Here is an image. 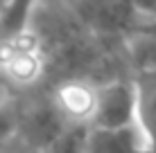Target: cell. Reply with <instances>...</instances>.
<instances>
[{
  "label": "cell",
  "instance_id": "3957f363",
  "mask_svg": "<svg viewBox=\"0 0 156 153\" xmlns=\"http://www.w3.org/2000/svg\"><path fill=\"white\" fill-rule=\"evenodd\" d=\"M138 124V97L133 81L115 79L100 86L98 110L93 126L98 128H125Z\"/></svg>",
  "mask_w": 156,
  "mask_h": 153
},
{
  "label": "cell",
  "instance_id": "6da1fadb",
  "mask_svg": "<svg viewBox=\"0 0 156 153\" xmlns=\"http://www.w3.org/2000/svg\"><path fill=\"white\" fill-rule=\"evenodd\" d=\"M45 72V52L32 29L0 43V81L12 88H30Z\"/></svg>",
  "mask_w": 156,
  "mask_h": 153
},
{
  "label": "cell",
  "instance_id": "4fadbf2b",
  "mask_svg": "<svg viewBox=\"0 0 156 153\" xmlns=\"http://www.w3.org/2000/svg\"><path fill=\"white\" fill-rule=\"evenodd\" d=\"M136 34H149V36H156V20H152V23H147V20H145L140 27H138Z\"/></svg>",
  "mask_w": 156,
  "mask_h": 153
},
{
  "label": "cell",
  "instance_id": "5b68a950",
  "mask_svg": "<svg viewBox=\"0 0 156 153\" xmlns=\"http://www.w3.org/2000/svg\"><path fill=\"white\" fill-rule=\"evenodd\" d=\"M98 95H100V86L86 81V79L73 77L59 83L50 97L68 124L93 126L95 110H98Z\"/></svg>",
  "mask_w": 156,
  "mask_h": 153
},
{
  "label": "cell",
  "instance_id": "52a82bcc",
  "mask_svg": "<svg viewBox=\"0 0 156 153\" xmlns=\"http://www.w3.org/2000/svg\"><path fill=\"white\" fill-rule=\"evenodd\" d=\"M138 97V126H140L147 146L156 153V65L138 68L133 75Z\"/></svg>",
  "mask_w": 156,
  "mask_h": 153
},
{
  "label": "cell",
  "instance_id": "5bb4252c",
  "mask_svg": "<svg viewBox=\"0 0 156 153\" xmlns=\"http://www.w3.org/2000/svg\"><path fill=\"white\" fill-rule=\"evenodd\" d=\"M9 5V0H0V16H2V12H5V7Z\"/></svg>",
  "mask_w": 156,
  "mask_h": 153
},
{
  "label": "cell",
  "instance_id": "7c38bea8",
  "mask_svg": "<svg viewBox=\"0 0 156 153\" xmlns=\"http://www.w3.org/2000/svg\"><path fill=\"white\" fill-rule=\"evenodd\" d=\"M129 2L133 5V9L140 16L147 18V23L156 20V0H129Z\"/></svg>",
  "mask_w": 156,
  "mask_h": 153
},
{
  "label": "cell",
  "instance_id": "ba28073f",
  "mask_svg": "<svg viewBox=\"0 0 156 153\" xmlns=\"http://www.w3.org/2000/svg\"><path fill=\"white\" fill-rule=\"evenodd\" d=\"M41 0H9L0 16V36L2 38H12L23 32L30 29V20L34 16L36 7Z\"/></svg>",
  "mask_w": 156,
  "mask_h": 153
},
{
  "label": "cell",
  "instance_id": "9c48e42d",
  "mask_svg": "<svg viewBox=\"0 0 156 153\" xmlns=\"http://www.w3.org/2000/svg\"><path fill=\"white\" fill-rule=\"evenodd\" d=\"M90 124H68L63 133L45 149V153H86Z\"/></svg>",
  "mask_w": 156,
  "mask_h": 153
},
{
  "label": "cell",
  "instance_id": "277c9868",
  "mask_svg": "<svg viewBox=\"0 0 156 153\" xmlns=\"http://www.w3.org/2000/svg\"><path fill=\"white\" fill-rule=\"evenodd\" d=\"M66 126L68 122L57 110L52 97H48L41 101H34L25 110H18V131L16 133L25 142H30L32 146L45 151L63 133Z\"/></svg>",
  "mask_w": 156,
  "mask_h": 153
},
{
  "label": "cell",
  "instance_id": "30bf717a",
  "mask_svg": "<svg viewBox=\"0 0 156 153\" xmlns=\"http://www.w3.org/2000/svg\"><path fill=\"white\" fill-rule=\"evenodd\" d=\"M18 131V110L12 108L9 104H0V149Z\"/></svg>",
  "mask_w": 156,
  "mask_h": 153
},
{
  "label": "cell",
  "instance_id": "8992f818",
  "mask_svg": "<svg viewBox=\"0 0 156 153\" xmlns=\"http://www.w3.org/2000/svg\"><path fill=\"white\" fill-rule=\"evenodd\" d=\"M143 149H147V140L138 124L125 128L90 126L86 153H140Z\"/></svg>",
  "mask_w": 156,
  "mask_h": 153
},
{
  "label": "cell",
  "instance_id": "7a4b0ae2",
  "mask_svg": "<svg viewBox=\"0 0 156 153\" xmlns=\"http://www.w3.org/2000/svg\"><path fill=\"white\" fill-rule=\"evenodd\" d=\"M79 18H84L100 34H122L140 27L138 14L129 0H68Z\"/></svg>",
  "mask_w": 156,
  "mask_h": 153
},
{
  "label": "cell",
  "instance_id": "9a60e30c",
  "mask_svg": "<svg viewBox=\"0 0 156 153\" xmlns=\"http://www.w3.org/2000/svg\"><path fill=\"white\" fill-rule=\"evenodd\" d=\"M0 43H2V36H0ZM0 88H2V81H0Z\"/></svg>",
  "mask_w": 156,
  "mask_h": 153
},
{
  "label": "cell",
  "instance_id": "8fae6325",
  "mask_svg": "<svg viewBox=\"0 0 156 153\" xmlns=\"http://www.w3.org/2000/svg\"><path fill=\"white\" fill-rule=\"evenodd\" d=\"M0 153H45V151H41V149H36V146H32L30 142H25L18 133H16L14 138L9 140L7 144L2 146V149H0Z\"/></svg>",
  "mask_w": 156,
  "mask_h": 153
}]
</instances>
